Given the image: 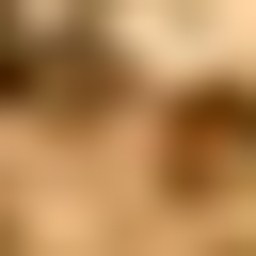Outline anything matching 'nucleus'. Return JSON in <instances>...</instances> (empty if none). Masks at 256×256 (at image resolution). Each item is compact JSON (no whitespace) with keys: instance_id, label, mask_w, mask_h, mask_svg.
<instances>
[{"instance_id":"obj_2","label":"nucleus","mask_w":256,"mask_h":256,"mask_svg":"<svg viewBox=\"0 0 256 256\" xmlns=\"http://www.w3.org/2000/svg\"><path fill=\"white\" fill-rule=\"evenodd\" d=\"M0 80H16V32H0Z\"/></svg>"},{"instance_id":"obj_1","label":"nucleus","mask_w":256,"mask_h":256,"mask_svg":"<svg viewBox=\"0 0 256 256\" xmlns=\"http://www.w3.org/2000/svg\"><path fill=\"white\" fill-rule=\"evenodd\" d=\"M240 144H256V112H240V96H192V144H176V160H192V176H224Z\"/></svg>"}]
</instances>
